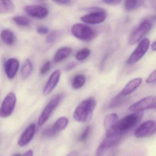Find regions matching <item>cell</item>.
Returning a JSON list of instances; mask_svg holds the SVG:
<instances>
[{"label":"cell","instance_id":"obj_20","mask_svg":"<svg viewBox=\"0 0 156 156\" xmlns=\"http://www.w3.org/2000/svg\"><path fill=\"white\" fill-rule=\"evenodd\" d=\"M118 120V115L116 113H111L106 116L104 121V126L105 131L112 128Z\"/></svg>","mask_w":156,"mask_h":156},{"label":"cell","instance_id":"obj_32","mask_svg":"<svg viewBox=\"0 0 156 156\" xmlns=\"http://www.w3.org/2000/svg\"><path fill=\"white\" fill-rule=\"evenodd\" d=\"M146 83L148 84L156 82V70L153 71L147 78Z\"/></svg>","mask_w":156,"mask_h":156},{"label":"cell","instance_id":"obj_40","mask_svg":"<svg viewBox=\"0 0 156 156\" xmlns=\"http://www.w3.org/2000/svg\"><path fill=\"white\" fill-rule=\"evenodd\" d=\"M13 156H21V155H20V154H16V155H14Z\"/></svg>","mask_w":156,"mask_h":156},{"label":"cell","instance_id":"obj_18","mask_svg":"<svg viewBox=\"0 0 156 156\" xmlns=\"http://www.w3.org/2000/svg\"><path fill=\"white\" fill-rule=\"evenodd\" d=\"M69 124V120L68 119L65 117L59 118L55 122L51 127L53 131L56 134L58 132L62 131L66 128Z\"/></svg>","mask_w":156,"mask_h":156},{"label":"cell","instance_id":"obj_19","mask_svg":"<svg viewBox=\"0 0 156 156\" xmlns=\"http://www.w3.org/2000/svg\"><path fill=\"white\" fill-rule=\"evenodd\" d=\"M1 36L3 42L7 45H12L15 42V35L10 30L4 29L2 30L1 34Z\"/></svg>","mask_w":156,"mask_h":156},{"label":"cell","instance_id":"obj_35","mask_svg":"<svg viewBox=\"0 0 156 156\" xmlns=\"http://www.w3.org/2000/svg\"><path fill=\"white\" fill-rule=\"evenodd\" d=\"M54 2L59 5L67 6V5H70L72 3V2L69 0H65V1H54Z\"/></svg>","mask_w":156,"mask_h":156},{"label":"cell","instance_id":"obj_22","mask_svg":"<svg viewBox=\"0 0 156 156\" xmlns=\"http://www.w3.org/2000/svg\"><path fill=\"white\" fill-rule=\"evenodd\" d=\"M86 81V78L85 76L82 74L76 75L72 80V87L75 89H79L84 85Z\"/></svg>","mask_w":156,"mask_h":156},{"label":"cell","instance_id":"obj_3","mask_svg":"<svg viewBox=\"0 0 156 156\" xmlns=\"http://www.w3.org/2000/svg\"><path fill=\"white\" fill-rule=\"evenodd\" d=\"M156 22V16H155L145 19L141 22L131 34L129 40V44L133 45L140 41L144 36L149 32Z\"/></svg>","mask_w":156,"mask_h":156},{"label":"cell","instance_id":"obj_39","mask_svg":"<svg viewBox=\"0 0 156 156\" xmlns=\"http://www.w3.org/2000/svg\"><path fill=\"white\" fill-rule=\"evenodd\" d=\"M151 50L153 51H156V41H155L151 45Z\"/></svg>","mask_w":156,"mask_h":156},{"label":"cell","instance_id":"obj_24","mask_svg":"<svg viewBox=\"0 0 156 156\" xmlns=\"http://www.w3.org/2000/svg\"><path fill=\"white\" fill-rule=\"evenodd\" d=\"M126 100V97L123 96L119 94L109 102L108 105V108H113L118 107L121 104H123Z\"/></svg>","mask_w":156,"mask_h":156},{"label":"cell","instance_id":"obj_12","mask_svg":"<svg viewBox=\"0 0 156 156\" xmlns=\"http://www.w3.org/2000/svg\"><path fill=\"white\" fill-rule=\"evenodd\" d=\"M24 10L29 16L39 20L44 19L49 14L48 9L39 5H28L24 7Z\"/></svg>","mask_w":156,"mask_h":156},{"label":"cell","instance_id":"obj_4","mask_svg":"<svg viewBox=\"0 0 156 156\" xmlns=\"http://www.w3.org/2000/svg\"><path fill=\"white\" fill-rule=\"evenodd\" d=\"M63 97V94H59L55 95L51 99L39 117L38 121L39 126H43L47 121L54 110L59 105Z\"/></svg>","mask_w":156,"mask_h":156},{"label":"cell","instance_id":"obj_9","mask_svg":"<svg viewBox=\"0 0 156 156\" xmlns=\"http://www.w3.org/2000/svg\"><path fill=\"white\" fill-rule=\"evenodd\" d=\"M150 44V42L149 39H145L141 41L128 59L127 64L132 65L140 60L147 51Z\"/></svg>","mask_w":156,"mask_h":156},{"label":"cell","instance_id":"obj_14","mask_svg":"<svg viewBox=\"0 0 156 156\" xmlns=\"http://www.w3.org/2000/svg\"><path fill=\"white\" fill-rule=\"evenodd\" d=\"M36 131V126L34 123L30 124L23 131L18 140V145L20 147H24L28 145L32 140Z\"/></svg>","mask_w":156,"mask_h":156},{"label":"cell","instance_id":"obj_34","mask_svg":"<svg viewBox=\"0 0 156 156\" xmlns=\"http://www.w3.org/2000/svg\"><path fill=\"white\" fill-rule=\"evenodd\" d=\"M103 2L104 3H106L107 4L110 5H117L120 4V2H121V1H119V0H105L103 1Z\"/></svg>","mask_w":156,"mask_h":156},{"label":"cell","instance_id":"obj_37","mask_svg":"<svg viewBox=\"0 0 156 156\" xmlns=\"http://www.w3.org/2000/svg\"><path fill=\"white\" fill-rule=\"evenodd\" d=\"M22 156H33V151L32 150L27 151Z\"/></svg>","mask_w":156,"mask_h":156},{"label":"cell","instance_id":"obj_11","mask_svg":"<svg viewBox=\"0 0 156 156\" xmlns=\"http://www.w3.org/2000/svg\"><path fill=\"white\" fill-rule=\"evenodd\" d=\"M124 135H114L105 136L100 143L96 151V156H103L106 151L115 145H116L122 139Z\"/></svg>","mask_w":156,"mask_h":156},{"label":"cell","instance_id":"obj_7","mask_svg":"<svg viewBox=\"0 0 156 156\" xmlns=\"http://www.w3.org/2000/svg\"><path fill=\"white\" fill-rule=\"evenodd\" d=\"M17 102L16 94L10 92L7 95L2 104L0 109V115L2 118H6L10 116L14 111Z\"/></svg>","mask_w":156,"mask_h":156},{"label":"cell","instance_id":"obj_33","mask_svg":"<svg viewBox=\"0 0 156 156\" xmlns=\"http://www.w3.org/2000/svg\"><path fill=\"white\" fill-rule=\"evenodd\" d=\"M37 32L39 34L44 35L49 33V29L46 26H39L37 28Z\"/></svg>","mask_w":156,"mask_h":156},{"label":"cell","instance_id":"obj_28","mask_svg":"<svg viewBox=\"0 0 156 156\" xmlns=\"http://www.w3.org/2000/svg\"><path fill=\"white\" fill-rule=\"evenodd\" d=\"M91 128L90 126H87L84 129L82 132V134L80 135L79 137V141L81 142H84L86 141L88 139L90 135V132H91Z\"/></svg>","mask_w":156,"mask_h":156},{"label":"cell","instance_id":"obj_17","mask_svg":"<svg viewBox=\"0 0 156 156\" xmlns=\"http://www.w3.org/2000/svg\"><path fill=\"white\" fill-rule=\"evenodd\" d=\"M72 52V49L70 47H64L59 49L55 55L54 61L55 62L59 63L66 59Z\"/></svg>","mask_w":156,"mask_h":156},{"label":"cell","instance_id":"obj_23","mask_svg":"<svg viewBox=\"0 0 156 156\" xmlns=\"http://www.w3.org/2000/svg\"><path fill=\"white\" fill-rule=\"evenodd\" d=\"M32 63L29 59H27L23 63L21 68V75L23 78H26L30 76L33 71Z\"/></svg>","mask_w":156,"mask_h":156},{"label":"cell","instance_id":"obj_27","mask_svg":"<svg viewBox=\"0 0 156 156\" xmlns=\"http://www.w3.org/2000/svg\"><path fill=\"white\" fill-rule=\"evenodd\" d=\"M91 54V51L88 48H84L78 51L76 54V59L78 61H82L85 60Z\"/></svg>","mask_w":156,"mask_h":156},{"label":"cell","instance_id":"obj_1","mask_svg":"<svg viewBox=\"0 0 156 156\" xmlns=\"http://www.w3.org/2000/svg\"><path fill=\"white\" fill-rule=\"evenodd\" d=\"M143 112H136L126 115L123 118L119 119L112 128L106 131L105 136L114 135H122L135 127L142 119Z\"/></svg>","mask_w":156,"mask_h":156},{"label":"cell","instance_id":"obj_2","mask_svg":"<svg viewBox=\"0 0 156 156\" xmlns=\"http://www.w3.org/2000/svg\"><path fill=\"white\" fill-rule=\"evenodd\" d=\"M96 106V101L94 98H89L83 100L76 107L74 112V119L82 123L88 121L92 117Z\"/></svg>","mask_w":156,"mask_h":156},{"label":"cell","instance_id":"obj_26","mask_svg":"<svg viewBox=\"0 0 156 156\" xmlns=\"http://www.w3.org/2000/svg\"><path fill=\"white\" fill-rule=\"evenodd\" d=\"M12 20L18 26L20 27H27L30 24V21L29 19L24 16H15L13 18Z\"/></svg>","mask_w":156,"mask_h":156},{"label":"cell","instance_id":"obj_10","mask_svg":"<svg viewBox=\"0 0 156 156\" xmlns=\"http://www.w3.org/2000/svg\"><path fill=\"white\" fill-rule=\"evenodd\" d=\"M156 133V121L150 120L145 121L135 130L134 135L138 138L151 136Z\"/></svg>","mask_w":156,"mask_h":156},{"label":"cell","instance_id":"obj_6","mask_svg":"<svg viewBox=\"0 0 156 156\" xmlns=\"http://www.w3.org/2000/svg\"><path fill=\"white\" fill-rule=\"evenodd\" d=\"M133 112H143L144 110L155 109L156 110V96H150L132 104L129 108Z\"/></svg>","mask_w":156,"mask_h":156},{"label":"cell","instance_id":"obj_5","mask_svg":"<svg viewBox=\"0 0 156 156\" xmlns=\"http://www.w3.org/2000/svg\"><path fill=\"white\" fill-rule=\"evenodd\" d=\"M72 34L76 38L85 41H89L95 36L94 31L89 26L83 23H76L71 29Z\"/></svg>","mask_w":156,"mask_h":156},{"label":"cell","instance_id":"obj_16","mask_svg":"<svg viewBox=\"0 0 156 156\" xmlns=\"http://www.w3.org/2000/svg\"><path fill=\"white\" fill-rule=\"evenodd\" d=\"M142 79L141 78H136L129 81L122 91L119 93V94L124 97H126L136 90L141 84Z\"/></svg>","mask_w":156,"mask_h":156},{"label":"cell","instance_id":"obj_13","mask_svg":"<svg viewBox=\"0 0 156 156\" xmlns=\"http://www.w3.org/2000/svg\"><path fill=\"white\" fill-rule=\"evenodd\" d=\"M61 72L59 69L55 70L51 75L43 91L44 95L51 94L59 83L61 76Z\"/></svg>","mask_w":156,"mask_h":156},{"label":"cell","instance_id":"obj_25","mask_svg":"<svg viewBox=\"0 0 156 156\" xmlns=\"http://www.w3.org/2000/svg\"><path fill=\"white\" fill-rule=\"evenodd\" d=\"M143 3L144 1H126L125 2V8L126 10H133L142 6Z\"/></svg>","mask_w":156,"mask_h":156},{"label":"cell","instance_id":"obj_38","mask_svg":"<svg viewBox=\"0 0 156 156\" xmlns=\"http://www.w3.org/2000/svg\"><path fill=\"white\" fill-rule=\"evenodd\" d=\"M77 151H76L73 150L69 152L66 156H77Z\"/></svg>","mask_w":156,"mask_h":156},{"label":"cell","instance_id":"obj_15","mask_svg":"<svg viewBox=\"0 0 156 156\" xmlns=\"http://www.w3.org/2000/svg\"><path fill=\"white\" fill-rule=\"evenodd\" d=\"M20 67V62L16 58L8 59L4 64V70L7 77L12 79L18 73Z\"/></svg>","mask_w":156,"mask_h":156},{"label":"cell","instance_id":"obj_31","mask_svg":"<svg viewBox=\"0 0 156 156\" xmlns=\"http://www.w3.org/2000/svg\"><path fill=\"white\" fill-rule=\"evenodd\" d=\"M51 68V62L47 61L43 65L40 70L41 74L44 75L46 74Z\"/></svg>","mask_w":156,"mask_h":156},{"label":"cell","instance_id":"obj_30","mask_svg":"<svg viewBox=\"0 0 156 156\" xmlns=\"http://www.w3.org/2000/svg\"><path fill=\"white\" fill-rule=\"evenodd\" d=\"M56 134V133L53 130L51 127L45 129L42 133L43 136L45 138L52 137L54 136Z\"/></svg>","mask_w":156,"mask_h":156},{"label":"cell","instance_id":"obj_21","mask_svg":"<svg viewBox=\"0 0 156 156\" xmlns=\"http://www.w3.org/2000/svg\"><path fill=\"white\" fill-rule=\"evenodd\" d=\"M14 3L12 1H1L0 2V13H11L14 10Z\"/></svg>","mask_w":156,"mask_h":156},{"label":"cell","instance_id":"obj_8","mask_svg":"<svg viewBox=\"0 0 156 156\" xmlns=\"http://www.w3.org/2000/svg\"><path fill=\"white\" fill-rule=\"evenodd\" d=\"M92 12L84 15L81 20L89 24H98L103 22L106 19L107 13L105 10L100 8H92Z\"/></svg>","mask_w":156,"mask_h":156},{"label":"cell","instance_id":"obj_36","mask_svg":"<svg viewBox=\"0 0 156 156\" xmlns=\"http://www.w3.org/2000/svg\"><path fill=\"white\" fill-rule=\"evenodd\" d=\"M77 64L76 63L74 62H72L69 63V64L66 65V66L65 70L66 71H69L72 70V69H74L76 66Z\"/></svg>","mask_w":156,"mask_h":156},{"label":"cell","instance_id":"obj_29","mask_svg":"<svg viewBox=\"0 0 156 156\" xmlns=\"http://www.w3.org/2000/svg\"><path fill=\"white\" fill-rule=\"evenodd\" d=\"M59 35V32L56 30L53 31L50 33L46 37V42L49 44L53 43L57 40Z\"/></svg>","mask_w":156,"mask_h":156}]
</instances>
